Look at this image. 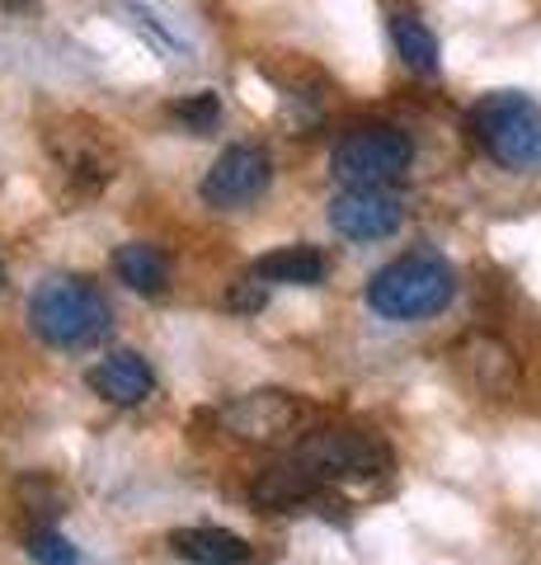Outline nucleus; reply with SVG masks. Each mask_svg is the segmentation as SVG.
<instances>
[{
	"label": "nucleus",
	"instance_id": "nucleus-11",
	"mask_svg": "<svg viewBox=\"0 0 541 565\" xmlns=\"http://www.w3.org/2000/svg\"><path fill=\"white\" fill-rule=\"evenodd\" d=\"M170 552L188 561V565H250L255 552L250 542L217 523H198V527H174L170 533Z\"/></svg>",
	"mask_w": 541,
	"mask_h": 565
},
{
	"label": "nucleus",
	"instance_id": "nucleus-12",
	"mask_svg": "<svg viewBox=\"0 0 541 565\" xmlns=\"http://www.w3.org/2000/svg\"><path fill=\"white\" fill-rule=\"evenodd\" d=\"M316 494H321V481L302 462L264 467L250 481V504L264 509V514H288V509H296V504H311Z\"/></svg>",
	"mask_w": 541,
	"mask_h": 565
},
{
	"label": "nucleus",
	"instance_id": "nucleus-2",
	"mask_svg": "<svg viewBox=\"0 0 541 565\" xmlns=\"http://www.w3.org/2000/svg\"><path fill=\"white\" fill-rule=\"evenodd\" d=\"M470 141L504 170L541 166V104L522 90H495L466 114Z\"/></svg>",
	"mask_w": 541,
	"mask_h": 565
},
{
	"label": "nucleus",
	"instance_id": "nucleus-8",
	"mask_svg": "<svg viewBox=\"0 0 541 565\" xmlns=\"http://www.w3.org/2000/svg\"><path fill=\"white\" fill-rule=\"evenodd\" d=\"M405 222V207H400L396 193L387 189H344L335 203H329V226L344 236V241H387L400 232Z\"/></svg>",
	"mask_w": 541,
	"mask_h": 565
},
{
	"label": "nucleus",
	"instance_id": "nucleus-10",
	"mask_svg": "<svg viewBox=\"0 0 541 565\" xmlns=\"http://www.w3.org/2000/svg\"><path fill=\"white\" fill-rule=\"evenodd\" d=\"M85 382H90V392L104 396L109 405H142L155 392L151 363L132 349H118V353H109V359H99L90 373H85Z\"/></svg>",
	"mask_w": 541,
	"mask_h": 565
},
{
	"label": "nucleus",
	"instance_id": "nucleus-16",
	"mask_svg": "<svg viewBox=\"0 0 541 565\" xmlns=\"http://www.w3.org/2000/svg\"><path fill=\"white\" fill-rule=\"evenodd\" d=\"M174 122L180 128H188L194 137H203V132H213L217 122H221V99L213 95V90H198V95H188V99H180L174 104Z\"/></svg>",
	"mask_w": 541,
	"mask_h": 565
},
{
	"label": "nucleus",
	"instance_id": "nucleus-6",
	"mask_svg": "<svg viewBox=\"0 0 541 565\" xmlns=\"http://www.w3.org/2000/svg\"><path fill=\"white\" fill-rule=\"evenodd\" d=\"M273 184V161L264 147H255V141H240V147H226L213 170L203 174L198 184V199L217 212H236V207H250L269 193Z\"/></svg>",
	"mask_w": 541,
	"mask_h": 565
},
{
	"label": "nucleus",
	"instance_id": "nucleus-14",
	"mask_svg": "<svg viewBox=\"0 0 541 565\" xmlns=\"http://www.w3.org/2000/svg\"><path fill=\"white\" fill-rule=\"evenodd\" d=\"M113 274L128 282L137 297H161L170 288V259L147 241H128L113 250Z\"/></svg>",
	"mask_w": 541,
	"mask_h": 565
},
{
	"label": "nucleus",
	"instance_id": "nucleus-21",
	"mask_svg": "<svg viewBox=\"0 0 541 565\" xmlns=\"http://www.w3.org/2000/svg\"><path fill=\"white\" fill-rule=\"evenodd\" d=\"M0 288H6V269H0Z\"/></svg>",
	"mask_w": 541,
	"mask_h": 565
},
{
	"label": "nucleus",
	"instance_id": "nucleus-17",
	"mask_svg": "<svg viewBox=\"0 0 541 565\" xmlns=\"http://www.w3.org/2000/svg\"><path fill=\"white\" fill-rule=\"evenodd\" d=\"M123 10L132 14V24L142 29L147 39L155 43V47H165V52H188V43H184L180 33H174V29H170V24L161 20V14H155V10L147 6V0H123Z\"/></svg>",
	"mask_w": 541,
	"mask_h": 565
},
{
	"label": "nucleus",
	"instance_id": "nucleus-13",
	"mask_svg": "<svg viewBox=\"0 0 541 565\" xmlns=\"http://www.w3.org/2000/svg\"><path fill=\"white\" fill-rule=\"evenodd\" d=\"M329 274V255L316 245H283V250H269L255 259V278L273 288V282H288V288H321Z\"/></svg>",
	"mask_w": 541,
	"mask_h": 565
},
{
	"label": "nucleus",
	"instance_id": "nucleus-1",
	"mask_svg": "<svg viewBox=\"0 0 541 565\" xmlns=\"http://www.w3.org/2000/svg\"><path fill=\"white\" fill-rule=\"evenodd\" d=\"M29 326L52 349H85L109 334L113 311L95 282L72 278V274H52L29 297Z\"/></svg>",
	"mask_w": 541,
	"mask_h": 565
},
{
	"label": "nucleus",
	"instance_id": "nucleus-9",
	"mask_svg": "<svg viewBox=\"0 0 541 565\" xmlns=\"http://www.w3.org/2000/svg\"><path fill=\"white\" fill-rule=\"evenodd\" d=\"M457 367L466 373V382L485 396H513L518 386V353L499 340V334H466L457 344Z\"/></svg>",
	"mask_w": 541,
	"mask_h": 565
},
{
	"label": "nucleus",
	"instance_id": "nucleus-15",
	"mask_svg": "<svg viewBox=\"0 0 541 565\" xmlns=\"http://www.w3.org/2000/svg\"><path fill=\"white\" fill-rule=\"evenodd\" d=\"M391 43L400 66H410L414 76H439V39L419 14H391Z\"/></svg>",
	"mask_w": 541,
	"mask_h": 565
},
{
	"label": "nucleus",
	"instance_id": "nucleus-7",
	"mask_svg": "<svg viewBox=\"0 0 541 565\" xmlns=\"http://www.w3.org/2000/svg\"><path fill=\"white\" fill-rule=\"evenodd\" d=\"M306 401L283 386H264V392H246L221 411V424L240 444H278V438L296 434L306 424Z\"/></svg>",
	"mask_w": 541,
	"mask_h": 565
},
{
	"label": "nucleus",
	"instance_id": "nucleus-4",
	"mask_svg": "<svg viewBox=\"0 0 541 565\" xmlns=\"http://www.w3.org/2000/svg\"><path fill=\"white\" fill-rule=\"evenodd\" d=\"M316 481H377L391 471V448L387 438H377L372 429H311L296 438V457Z\"/></svg>",
	"mask_w": 541,
	"mask_h": 565
},
{
	"label": "nucleus",
	"instance_id": "nucleus-19",
	"mask_svg": "<svg viewBox=\"0 0 541 565\" xmlns=\"http://www.w3.org/2000/svg\"><path fill=\"white\" fill-rule=\"evenodd\" d=\"M226 302H231L236 311H259V307L269 302V288H264V282H259V278H240L236 288L226 292Z\"/></svg>",
	"mask_w": 541,
	"mask_h": 565
},
{
	"label": "nucleus",
	"instance_id": "nucleus-18",
	"mask_svg": "<svg viewBox=\"0 0 541 565\" xmlns=\"http://www.w3.org/2000/svg\"><path fill=\"white\" fill-rule=\"evenodd\" d=\"M29 556L39 565H80V552L57 533V527H33L29 533Z\"/></svg>",
	"mask_w": 541,
	"mask_h": 565
},
{
	"label": "nucleus",
	"instance_id": "nucleus-20",
	"mask_svg": "<svg viewBox=\"0 0 541 565\" xmlns=\"http://www.w3.org/2000/svg\"><path fill=\"white\" fill-rule=\"evenodd\" d=\"M0 6H6V10H33L39 0H0Z\"/></svg>",
	"mask_w": 541,
	"mask_h": 565
},
{
	"label": "nucleus",
	"instance_id": "nucleus-5",
	"mask_svg": "<svg viewBox=\"0 0 541 565\" xmlns=\"http://www.w3.org/2000/svg\"><path fill=\"white\" fill-rule=\"evenodd\" d=\"M414 161V141L391 128V122H363V128L344 132L329 170L344 189H391Z\"/></svg>",
	"mask_w": 541,
	"mask_h": 565
},
{
	"label": "nucleus",
	"instance_id": "nucleus-3",
	"mask_svg": "<svg viewBox=\"0 0 541 565\" xmlns=\"http://www.w3.org/2000/svg\"><path fill=\"white\" fill-rule=\"evenodd\" d=\"M457 297V274L439 255H400L368 282V307L387 321H424Z\"/></svg>",
	"mask_w": 541,
	"mask_h": 565
}]
</instances>
